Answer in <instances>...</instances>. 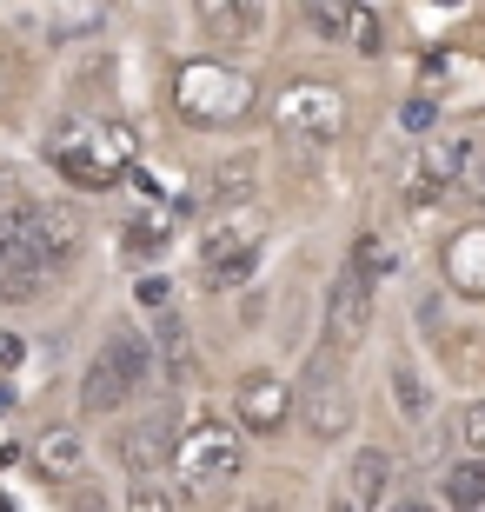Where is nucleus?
I'll return each instance as SVG.
<instances>
[{
	"mask_svg": "<svg viewBox=\"0 0 485 512\" xmlns=\"http://www.w3.org/2000/svg\"><path fill=\"white\" fill-rule=\"evenodd\" d=\"M386 266H392V253L379 247V233H359L346 266L333 273V293H326V333H319V353H326V360H346V353L366 340Z\"/></svg>",
	"mask_w": 485,
	"mask_h": 512,
	"instance_id": "nucleus-1",
	"label": "nucleus"
},
{
	"mask_svg": "<svg viewBox=\"0 0 485 512\" xmlns=\"http://www.w3.org/2000/svg\"><path fill=\"white\" fill-rule=\"evenodd\" d=\"M47 160L74 187H120V173L133 167V127L100 114H67L47 127Z\"/></svg>",
	"mask_w": 485,
	"mask_h": 512,
	"instance_id": "nucleus-2",
	"label": "nucleus"
},
{
	"mask_svg": "<svg viewBox=\"0 0 485 512\" xmlns=\"http://www.w3.org/2000/svg\"><path fill=\"white\" fill-rule=\"evenodd\" d=\"M246 466V446H240V426H226L220 413H193L173 439V473L187 493H220L233 486Z\"/></svg>",
	"mask_w": 485,
	"mask_h": 512,
	"instance_id": "nucleus-3",
	"label": "nucleus"
},
{
	"mask_svg": "<svg viewBox=\"0 0 485 512\" xmlns=\"http://www.w3.org/2000/svg\"><path fill=\"white\" fill-rule=\"evenodd\" d=\"M173 114L193 127H233L253 114V80L226 60H187L173 74Z\"/></svg>",
	"mask_w": 485,
	"mask_h": 512,
	"instance_id": "nucleus-4",
	"label": "nucleus"
},
{
	"mask_svg": "<svg viewBox=\"0 0 485 512\" xmlns=\"http://www.w3.org/2000/svg\"><path fill=\"white\" fill-rule=\"evenodd\" d=\"M147 373H153V346L140 340L133 326L107 333L100 353H94V366H87V380H80V413H94V419L120 413V406L147 386Z\"/></svg>",
	"mask_w": 485,
	"mask_h": 512,
	"instance_id": "nucleus-5",
	"label": "nucleus"
},
{
	"mask_svg": "<svg viewBox=\"0 0 485 512\" xmlns=\"http://www.w3.org/2000/svg\"><path fill=\"white\" fill-rule=\"evenodd\" d=\"M47 280H54V260H47V247H40L34 200L0 207V306L47 293Z\"/></svg>",
	"mask_w": 485,
	"mask_h": 512,
	"instance_id": "nucleus-6",
	"label": "nucleus"
},
{
	"mask_svg": "<svg viewBox=\"0 0 485 512\" xmlns=\"http://www.w3.org/2000/svg\"><path fill=\"white\" fill-rule=\"evenodd\" d=\"M273 127H280V140H313V147H326V140L346 127V107H339V94L326 80H293V87H280V100H273Z\"/></svg>",
	"mask_w": 485,
	"mask_h": 512,
	"instance_id": "nucleus-7",
	"label": "nucleus"
},
{
	"mask_svg": "<svg viewBox=\"0 0 485 512\" xmlns=\"http://www.w3.org/2000/svg\"><path fill=\"white\" fill-rule=\"evenodd\" d=\"M293 413L306 419V433H313V439H339L346 426H353V393H346V380L333 373L326 353H313L306 386H293Z\"/></svg>",
	"mask_w": 485,
	"mask_h": 512,
	"instance_id": "nucleus-8",
	"label": "nucleus"
},
{
	"mask_svg": "<svg viewBox=\"0 0 485 512\" xmlns=\"http://www.w3.org/2000/svg\"><path fill=\"white\" fill-rule=\"evenodd\" d=\"M113 453H120V466L133 473V486H140V479H153L173 459V406H147V413L120 419Z\"/></svg>",
	"mask_w": 485,
	"mask_h": 512,
	"instance_id": "nucleus-9",
	"label": "nucleus"
},
{
	"mask_svg": "<svg viewBox=\"0 0 485 512\" xmlns=\"http://www.w3.org/2000/svg\"><path fill=\"white\" fill-rule=\"evenodd\" d=\"M233 419H240V433L280 439L286 419H293V386H286L280 373H246L240 393H233Z\"/></svg>",
	"mask_w": 485,
	"mask_h": 512,
	"instance_id": "nucleus-10",
	"label": "nucleus"
},
{
	"mask_svg": "<svg viewBox=\"0 0 485 512\" xmlns=\"http://www.w3.org/2000/svg\"><path fill=\"white\" fill-rule=\"evenodd\" d=\"M386 386H392V406H399L406 426H419V419L432 413V380H426V366L412 360V353H392L386 360Z\"/></svg>",
	"mask_w": 485,
	"mask_h": 512,
	"instance_id": "nucleus-11",
	"label": "nucleus"
},
{
	"mask_svg": "<svg viewBox=\"0 0 485 512\" xmlns=\"http://www.w3.org/2000/svg\"><path fill=\"white\" fill-rule=\"evenodd\" d=\"M266 260V240L260 247H220V253H200V286L206 293H240Z\"/></svg>",
	"mask_w": 485,
	"mask_h": 512,
	"instance_id": "nucleus-12",
	"label": "nucleus"
},
{
	"mask_svg": "<svg viewBox=\"0 0 485 512\" xmlns=\"http://www.w3.org/2000/svg\"><path fill=\"white\" fill-rule=\"evenodd\" d=\"M466 167H472V140H426V147H419L412 187H419V193H446Z\"/></svg>",
	"mask_w": 485,
	"mask_h": 512,
	"instance_id": "nucleus-13",
	"label": "nucleus"
},
{
	"mask_svg": "<svg viewBox=\"0 0 485 512\" xmlns=\"http://www.w3.org/2000/svg\"><path fill=\"white\" fill-rule=\"evenodd\" d=\"M206 193L220 200V207H253V193H260V153H233V160H220V167L206 173Z\"/></svg>",
	"mask_w": 485,
	"mask_h": 512,
	"instance_id": "nucleus-14",
	"label": "nucleus"
},
{
	"mask_svg": "<svg viewBox=\"0 0 485 512\" xmlns=\"http://www.w3.org/2000/svg\"><path fill=\"white\" fill-rule=\"evenodd\" d=\"M446 280L459 293H472V300H485V227H466L446 247Z\"/></svg>",
	"mask_w": 485,
	"mask_h": 512,
	"instance_id": "nucleus-15",
	"label": "nucleus"
},
{
	"mask_svg": "<svg viewBox=\"0 0 485 512\" xmlns=\"http://www.w3.org/2000/svg\"><path fill=\"white\" fill-rule=\"evenodd\" d=\"M386 486H392V453L386 446H366V453L353 459V493L346 499H353L359 512H379L386 506Z\"/></svg>",
	"mask_w": 485,
	"mask_h": 512,
	"instance_id": "nucleus-16",
	"label": "nucleus"
},
{
	"mask_svg": "<svg viewBox=\"0 0 485 512\" xmlns=\"http://www.w3.org/2000/svg\"><path fill=\"white\" fill-rule=\"evenodd\" d=\"M439 493H446L452 512H485V459H452Z\"/></svg>",
	"mask_w": 485,
	"mask_h": 512,
	"instance_id": "nucleus-17",
	"label": "nucleus"
},
{
	"mask_svg": "<svg viewBox=\"0 0 485 512\" xmlns=\"http://www.w3.org/2000/svg\"><path fill=\"white\" fill-rule=\"evenodd\" d=\"M200 20H206V27H213V34H233V40H253V34H260V7H246V0H226V7H220V0H206V7H200Z\"/></svg>",
	"mask_w": 485,
	"mask_h": 512,
	"instance_id": "nucleus-18",
	"label": "nucleus"
},
{
	"mask_svg": "<svg viewBox=\"0 0 485 512\" xmlns=\"http://www.w3.org/2000/svg\"><path fill=\"white\" fill-rule=\"evenodd\" d=\"M40 473L47 479H74L80 473V433H47L40 439Z\"/></svg>",
	"mask_w": 485,
	"mask_h": 512,
	"instance_id": "nucleus-19",
	"label": "nucleus"
},
{
	"mask_svg": "<svg viewBox=\"0 0 485 512\" xmlns=\"http://www.w3.org/2000/svg\"><path fill=\"white\" fill-rule=\"evenodd\" d=\"M47 27H54V40H87L107 27V7H60V14H47Z\"/></svg>",
	"mask_w": 485,
	"mask_h": 512,
	"instance_id": "nucleus-20",
	"label": "nucleus"
},
{
	"mask_svg": "<svg viewBox=\"0 0 485 512\" xmlns=\"http://www.w3.org/2000/svg\"><path fill=\"white\" fill-rule=\"evenodd\" d=\"M353 14L359 7H346V0H313V7H306V20L319 27V40H353Z\"/></svg>",
	"mask_w": 485,
	"mask_h": 512,
	"instance_id": "nucleus-21",
	"label": "nucleus"
},
{
	"mask_svg": "<svg viewBox=\"0 0 485 512\" xmlns=\"http://www.w3.org/2000/svg\"><path fill=\"white\" fill-rule=\"evenodd\" d=\"M160 360H167L173 373H187V326H180V313H167V306H160Z\"/></svg>",
	"mask_w": 485,
	"mask_h": 512,
	"instance_id": "nucleus-22",
	"label": "nucleus"
},
{
	"mask_svg": "<svg viewBox=\"0 0 485 512\" xmlns=\"http://www.w3.org/2000/svg\"><path fill=\"white\" fill-rule=\"evenodd\" d=\"M459 439H466V453H472V459H485V399L459 406Z\"/></svg>",
	"mask_w": 485,
	"mask_h": 512,
	"instance_id": "nucleus-23",
	"label": "nucleus"
},
{
	"mask_svg": "<svg viewBox=\"0 0 485 512\" xmlns=\"http://www.w3.org/2000/svg\"><path fill=\"white\" fill-rule=\"evenodd\" d=\"M127 512H173V493H167V486H153V479H140L133 499H127Z\"/></svg>",
	"mask_w": 485,
	"mask_h": 512,
	"instance_id": "nucleus-24",
	"label": "nucleus"
},
{
	"mask_svg": "<svg viewBox=\"0 0 485 512\" xmlns=\"http://www.w3.org/2000/svg\"><path fill=\"white\" fill-rule=\"evenodd\" d=\"M353 40H359V54H379V47H386V34H379V14H373V7H359V14H353Z\"/></svg>",
	"mask_w": 485,
	"mask_h": 512,
	"instance_id": "nucleus-25",
	"label": "nucleus"
},
{
	"mask_svg": "<svg viewBox=\"0 0 485 512\" xmlns=\"http://www.w3.org/2000/svg\"><path fill=\"white\" fill-rule=\"evenodd\" d=\"M74 512H107V499H100V486H74Z\"/></svg>",
	"mask_w": 485,
	"mask_h": 512,
	"instance_id": "nucleus-26",
	"label": "nucleus"
},
{
	"mask_svg": "<svg viewBox=\"0 0 485 512\" xmlns=\"http://www.w3.org/2000/svg\"><path fill=\"white\" fill-rule=\"evenodd\" d=\"M406 127H412V133L432 127V107H426V100H412V107H406Z\"/></svg>",
	"mask_w": 485,
	"mask_h": 512,
	"instance_id": "nucleus-27",
	"label": "nucleus"
},
{
	"mask_svg": "<svg viewBox=\"0 0 485 512\" xmlns=\"http://www.w3.org/2000/svg\"><path fill=\"white\" fill-rule=\"evenodd\" d=\"M20 353H27V346H20L14 333H0V366H20Z\"/></svg>",
	"mask_w": 485,
	"mask_h": 512,
	"instance_id": "nucleus-28",
	"label": "nucleus"
},
{
	"mask_svg": "<svg viewBox=\"0 0 485 512\" xmlns=\"http://www.w3.org/2000/svg\"><path fill=\"white\" fill-rule=\"evenodd\" d=\"M379 512H432L426 499H392V506H379Z\"/></svg>",
	"mask_w": 485,
	"mask_h": 512,
	"instance_id": "nucleus-29",
	"label": "nucleus"
},
{
	"mask_svg": "<svg viewBox=\"0 0 485 512\" xmlns=\"http://www.w3.org/2000/svg\"><path fill=\"white\" fill-rule=\"evenodd\" d=\"M326 512H359V506H353V499H346V493H333V506H326Z\"/></svg>",
	"mask_w": 485,
	"mask_h": 512,
	"instance_id": "nucleus-30",
	"label": "nucleus"
}]
</instances>
